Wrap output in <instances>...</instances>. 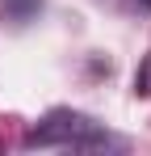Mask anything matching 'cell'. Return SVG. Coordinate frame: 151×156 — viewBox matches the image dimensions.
Wrapping results in <instances>:
<instances>
[{"label": "cell", "instance_id": "277c9868", "mask_svg": "<svg viewBox=\"0 0 151 156\" xmlns=\"http://www.w3.org/2000/svg\"><path fill=\"white\" fill-rule=\"evenodd\" d=\"M139 4H143V9H151V0H139Z\"/></svg>", "mask_w": 151, "mask_h": 156}, {"label": "cell", "instance_id": "3957f363", "mask_svg": "<svg viewBox=\"0 0 151 156\" xmlns=\"http://www.w3.org/2000/svg\"><path fill=\"white\" fill-rule=\"evenodd\" d=\"M134 93L139 97H151V55L143 59V68L134 72Z\"/></svg>", "mask_w": 151, "mask_h": 156}, {"label": "cell", "instance_id": "7a4b0ae2", "mask_svg": "<svg viewBox=\"0 0 151 156\" xmlns=\"http://www.w3.org/2000/svg\"><path fill=\"white\" fill-rule=\"evenodd\" d=\"M38 13H42V0H4V17H8V21H17V26L34 21Z\"/></svg>", "mask_w": 151, "mask_h": 156}, {"label": "cell", "instance_id": "6da1fadb", "mask_svg": "<svg viewBox=\"0 0 151 156\" xmlns=\"http://www.w3.org/2000/svg\"><path fill=\"white\" fill-rule=\"evenodd\" d=\"M25 144L29 148H80V152H92V148H109L113 135L97 118L80 114V110H50L38 127L25 131Z\"/></svg>", "mask_w": 151, "mask_h": 156}]
</instances>
